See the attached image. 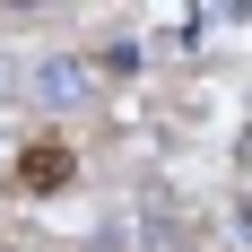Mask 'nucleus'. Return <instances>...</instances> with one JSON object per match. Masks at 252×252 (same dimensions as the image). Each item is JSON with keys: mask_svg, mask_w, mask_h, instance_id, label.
Wrapping results in <instances>:
<instances>
[{"mask_svg": "<svg viewBox=\"0 0 252 252\" xmlns=\"http://www.w3.org/2000/svg\"><path fill=\"white\" fill-rule=\"evenodd\" d=\"M35 96H44L52 113H70V104H87V61H70V52H52L44 70H35Z\"/></svg>", "mask_w": 252, "mask_h": 252, "instance_id": "f257e3e1", "label": "nucleus"}]
</instances>
